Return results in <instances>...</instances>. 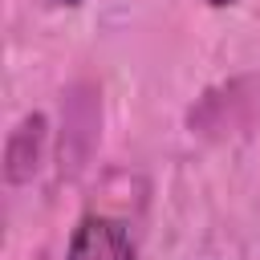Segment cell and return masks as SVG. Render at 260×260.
I'll list each match as a JSON object with an SVG mask.
<instances>
[{
	"mask_svg": "<svg viewBox=\"0 0 260 260\" xmlns=\"http://www.w3.org/2000/svg\"><path fill=\"white\" fill-rule=\"evenodd\" d=\"M57 4H81V0H57Z\"/></svg>",
	"mask_w": 260,
	"mask_h": 260,
	"instance_id": "3",
	"label": "cell"
},
{
	"mask_svg": "<svg viewBox=\"0 0 260 260\" xmlns=\"http://www.w3.org/2000/svg\"><path fill=\"white\" fill-rule=\"evenodd\" d=\"M203 4H211V8H232L236 0H203Z\"/></svg>",
	"mask_w": 260,
	"mask_h": 260,
	"instance_id": "2",
	"label": "cell"
},
{
	"mask_svg": "<svg viewBox=\"0 0 260 260\" xmlns=\"http://www.w3.org/2000/svg\"><path fill=\"white\" fill-rule=\"evenodd\" d=\"M65 260H134V244H130V232L118 219L85 215L69 236Z\"/></svg>",
	"mask_w": 260,
	"mask_h": 260,
	"instance_id": "1",
	"label": "cell"
}]
</instances>
